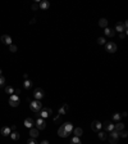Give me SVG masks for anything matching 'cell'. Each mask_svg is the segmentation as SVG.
<instances>
[{"label": "cell", "mask_w": 128, "mask_h": 144, "mask_svg": "<svg viewBox=\"0 0 128 144\" xmlns=\"http://www.w3.org/2000/svg\"><path fill=\"white\" fill-rule=\"evenodd\" d=\"M39 7H40L41 9L46 11V9H49L50 4H49V2H45V0H42V2H40V3H39Z\"/></svg>", "instance_id": "obj_12"}, {"label": "cell", "mask_w": 128, "mask_h": 144, "mask_svg": "<svg viewBox=\"0 0 128 144\" xmlns=\"http://www.w3.org/2000/svg\"><path fill=\"white\" fill-rule=\"evenodd\" d=\"M35 22H36V20H35V18H32V20H31V22H30V23H31V25H33V23H35Z\"/></svg>", "instance_id": "obj_36"}, {"label": "cell", "mask_w": 128, "mask_h": 144, "mask_svg": "<svg viewBox=\"0 0 128 144\" xmlns=\"http://www.w3.org/2000/svg\"><path fill=\"white\" fill-rule=\"evenodd\" d=\"M101 127H102V125H101L99 121H92V123H91V129H92L94 131L99 132V131H101Z\"/></svg>", "instance_id": "obj_8"}, {"label": "cell", "mask_w": 128, "mask_h": 144, "mask_svg": "<svg viewBox=\"0 0 128 144\" xmlns=\"http://www.w3.org/2000/svg\"><path fill=\"white\" fill-rule=\"evenodd\" d=\"M72 130H73V125H72L71 122H65V123H63V125L59 127V130H58V135L62 136V138H67V136L71 134Z\"/></svg>", "instance_id": "obj_1"}, {"label": "cell", "mask_w": 128, "mask_h": 144, "mask_svg": "<svg viewBox=\"0 0 128 144\" xmlns=\"http://www.w3.org/2000/svg\"><path fill=\"white\" fill-rule=\"evenodd\" d=\"M73 134H74V136L79 138V136L83 134V130H82L81 127H76V129H73Z\"/></svg>", "instance_id": "obj_17"}, {"label": "cell", "mask_w": 128, "mask_h": 144, "mask_svg": "<svg viewBox=\"0 0 128 144\" xmlns=\"http://www.w3.org/2000/svg\"><path fill=\"white\" fill-rule=\"evenodd\" d=\"M44 95H45V94H44V90H42V89H36L35 93H33V97H35L36 100H40L41 98H44Z\"/></svg>", "instance_id": "obj_9"}, {"label": "cell", "mask_w": 128, "mask_h": 144, "mask_svg": "<svg viewBox=\"0 0 128 144\" xmlns=\"http://www.w3.org/2000/svg\"><path fill=\"white\" fill-rule=\"evenodd\" d=\"M14 91H16V90H14V88H12V86H7V88H5V93L9 94V95L14 94Z\"/></svg>", "instance_id": "obj_22"}, {"label": "cell", "mask_w": 128, "mask_h": 144, "mask_svg": "<svg viewBox=\"0 0 128 144\" xmlns=\"http://www.w3.org/2000/svg\"><path fill=\"white\" fill-rule=\"evenodd\" d=\"M16 129H17V126H16V125H12V127H10V130H13V131H16Z\"/></svg>", "instance_id": "obj_35"}, {"label": "cell", "mask_w": 128, "mask_h": 144, "mask_svg": "<svg viewBox=\"0 0 128 144\" xmlns=\"http://www.w3.org/2000/svg\"><path fill=\"white\" fill-rule=\"evenodd\" d=\"M30 108H31V111H32V112L39 113V112L42 109V104L40 103V100H33V102H31V103H30Z\"/></svg>", "instance_id": "obj_2"}, {"label": "cell", "mask_w": 128, "mask_h": 144, "mask_svg": "<svg viewBox=\"0 0 128 144\" xmlns=\"http://www.w3.org/2000/svg\"><path fill=\"white\" fill-rule=\"evenodd\" d=\"M40 144H49V141H48V140H44V141H41Z\"/></svg>", "instance_id": "obj_37"}, {"label": "cell", "mask_w": 128, "mask_h": 144, "mask_svg": "<svg viewBox=\"0 0 128 144\" xmlns=\"http://www.w3.org/2000/svg\"><path fill=\"white\" fill-rule=\"evenodd\" d=\"M97 43H99L100 45H102V44H105V39H104V37H99V39H97Z\"/></svg>", "instance_id": "obj_30"}, {"label": "cell", "mask_w": 128, "mask_h": 144, "mask_svg": "<svg viewBox=\"0 0 128 144\" xmlns=\"http://www.w3.org/2000/svg\"><path fill=\"white\" fill-rule=\"evenodd\" d=\"M36 129H39V130H44L45 127H46V123H45V120L44 118H41V117H39L37 118V121H36Z\"/></svg>", "instance_id": "obj_6"}, {"label": "cell", "mask_w": 128, "mask_h": 144, "mask_svg": "<svg viewBox=\"0 0 128 144\" xmlns=\"http://www.w3.org/2000/svg\"><path fill=\"white\" fill-rule=\"evenodd\" d=\"M37 8H39V3H35V4L32 5V9H33V11H36Z\"/></svg>", "instance_id": "obj_34"}, {"label": "cell", "mask_w": 128, "mask_h": 144, "mask_svg": "<svg viewBox=\"0 0 128 144\" xmlns=\"http://www.w3.org/2000/svg\"><path fill=\"white\" fill-rule=\"evenodd\" d=\"M118 139H119L118 132H117L115 130L110 131V135H109V140H110V143H111V144H117V143H118Z\"/></svg>", "instance_id": "obj_5"}, {"label": "cell", "mask_w": 128, "mask_h": 144, "mask_svg": "<svg viewBox=\"0 0 128 144\" xmlns=\"http://www.w3.org/2000/svg\"><path fill=\"white\" fill-rule=\"evenodd\" d=\"M9 49H10V52H12V53H16L18 48H17L16 45H13V44H12V45H9Z\"/></svg>", "instance_id": "obj_29"}, {"label": "cell", "mask_w": 128, "mask_h": 144, "mask_svg": "<svg viewBox=\"0 0 128 144\" xmlns=\"http://www.w3.org/2000/svg\"><path fill=\"white\" fill-rule=\"evenodd\" d=\"M104 127H105V130H106V131H113V130H114V125H113V123H110L109 121H106V122L104 123Z\"/></svg>", "instance_id": "obj_16"}, {"label": "cell", "mask_w": 128, "mask_h": 144, "mask_svg": "<svg viewBox=\"0 0 128 144\" xmlns=\"http://www.w3.org/2000/svg\"><path fill=\"white\" fill-rule=\"evenodd\" d=\"M127 27H128V22H127V21H125L124 23L118 22V23L115 25V31H119V34H122V32H127Z\"/></svg>", "instance_id": "obj_4"}, {"label": "cell", "mask_w": 128, "mask_h": 144, "mask_svg": "<svg viewBox=\"0 0 128 144\" xmlns=\"http://www.w3.org/2000/svg\"><path fill=\"white\" fill-rule=\"evenodd\" d=\"M114 130H115L117 132H120L122 130H124V123H122V122L119 121L117 125H114Z\"/></svg>", "instance_id": "obj_13"}, {"label": "cell", "mask_w": 128, "mask_h": 144, "mask_svg": "<svg viewBox=\"0 0 128 144\" xmlns=\"http://www.w3.org/2000/svg\"><path fill=\"white\" fill-rule=\"evenodd\" d=\"M25 126L28 127V129H31V127L33 126V120H32V118H26V120H25Z\"/></svg>", "instance_id": "obj_19"}, {"label": "cell", "mask_w": 128, "mask_h": 144, "mask_svg": "<svg viewBox=\"0 0 128 144\" xmlns=\"http://www.w3.org/2000/svg\"><path fill=\"white\" fill-rule=\"evenodd\" d=\"M118 135H119V136H122V138H127V135H128V132H127L125 130H122L120 132H118Z\"/></svg>", "instance_id": "obj_28"}, {"label": "cell", "mask_w": 128, "mask_h": 144, "mask_svg": "<svg viewBox=\"0 0 128 144\" xmlns=\"http://www.w3.org/2000/svg\"><path fill=\"white\" fill-rule=\"evenodd\" d=\"M51 112H53L51 108H44V109L40 111V116H41V118H46L51 114Z\"/></svg>", "instance_id": "obj_7"}, {"label": "cell", "mask_w": 128, "mask_h": 144, "mask_svg": "<svg viewBox=\"0 0 128 144\" xmlns=\"http://www.w3.org/2000/svg\"><path fill=\"white\" fill-rule=\"evenodd\" d=\"M120 117H122V116H120V113H115V114L113 116V120H114V121H117V122H119V121H120Z\"/></svg>", "instance_id": "obj_27"}, {"label": "cell", "mask_w": 128, "mask_h": 144, "mask_svg": "<svg viewBox=\"0 0 128 144\" xmlns=\"http://www.w3.org/2000/svg\"><path fill=\"white\" fill-rule=\"evenodd\" d=\"M9 104L12 107H18L19 105V97H18V94H12L9 97Z\"/></svg>", "instance_id": "obj_3"}, {"label": "cell", "mask_w": 128, "mask_h": 144, "mask_svg": "<svg viewBox=\"0 0 128 144\" xmlns=\"http://www.w3.org/2000/svg\"><path fill=\"white\" fill-rule=\"evenodd\" d=\"M31 85H32V82H31L30 80H25V82H23V86H25L26 89H30V88H31Z\"/></svg>", "instance_id": "obj_26"}, {"label": "cell", "mask_w": 128, "mask_h": 144, "mask_svg": "<svg viewBox=\"0 0 128 144\" xmlns=\"http://www.w3.org/2000/svg\"><path fill=\"white\" fill-rule=\"evenodd\" d=\"M99 26L102 27V28H106V26H108V21H106L105 18H101V20L99 21Z\"/></svg>", "instance_id": "obj_21"}, {"label": "cell", "mask_w": 128, "mask_h": 144, "mask_svg": "<svg viewBox=\"0 0 128 144\" xmlns=\"http://www.w3.org/2000/svg\"><path fill=\"white\" fill-rule=\"evenodd\" d=\"M71 144H82V143H81L79 138H77V136H73V138L71 139Z\"/></svg>", "instance_id": "obj_23"}, {"label": "cell", "mask_w": 128, "mask_h": 144, "mask_svg": "<svg viewBox=\"0 0 128 144\" xmlns=\"http://www.w3.org/2000/svg\"><path fill=\"white\" fill-rule=\"evenodd\" d=\"M68 109H69V105H68V104H64L62 108H59V113H60V114H65V113L68 112Z\"/></svg>", "instance_id": "obj_20"}, {"label": "cell", "mask_w": 128, "mask_h": 144, "mask_svg": "<svg viewBox=\"0 0 128 144\" xmlns=\"http://www.w3.org/2000/svg\"><path fill=\"white\" fill-rule=\"evenodd\" d=\"M27 144H37V143L35 141V139H33V138H31V139H28V141H27Z\"/></svg>", "instance_id": "obj_32"}, {"label": "cell", "mask_w": 128, "mask_h": 144, "mask_svg": "<svg viewBox=\"0 0 128 144\" xmlns=\"http://www.w3.org/2000/svg\"><path fill=\"white\" fill-rule=\"evenodd\" d=\"M125 36H127V32H122V34H119V37H120V39H124Z\"/></svg>", "instance_id": "obj_33"}, {"label": "cell", "mask_w": 128, "mask_h": 144, "mask_svg": "<svg viewBox=\"0 0 128 144\" xmlns=\"http://www.w3.org/2000/svg\"><path fill=\"white\" fill-rule=\"evenodd\" d=\"M0 40H2V43L5 44V45H12V37L9 35H3Z\"/></svg>", "instance_id": "obj_10"}, {"label": "cell", "mask_w": 128, "mask_h": 144, "mask_svg": "<svg viewBox=\"0 0 128 144\" xmlns=\"http://www.w3.org/2000/svg\"><path fill=\"white\" fill-rule=\"evenodd\" d=\"M99 138H100L101 140H106V139H108V135H106V132H104V131H99Z\"/></svg>", "instance_id": "obj_25"}, {"label": "cell", "mask_w": 128, "mask_h": 144, "mask_svg": "<svg viewBox=\"0 0 128 144\" xmlns=\"http://www.w3.org/2000/svg\"><path fill=\"white\" fill-rule=\"evenodd\" d=\"M0 76H2V70H0Z\"/></svg>", "instance_id": "obj_38"}, {"label": "cell", "mask_w": 128, "mask_h": 144, "mask_svg": "<svg viewBox=\"0 0 128 144\" xmlns=\"http://www.w3.org/2000/svg\"><path fill=\"white\" fill-rule=\"evenodd\" d=\"M4 84H5V79L3 76H0V86H3Z\"/></svg>", "instance_id": "obj_31"}, {"label": "cell", "mask_w": 128, "mask_h": 144, "mask_svg": "<svg viewBox=\"0 0 128 144\" xmlns=\"http://www.w3.org/2000/svg\"><path fill=\"white\" fill-rule=\"evenodd\" d=\"M10 138H12L13 140H18V139H19V134H18L17 131H13V132H10Z\"/></svg>", "instance_id": "obj_24"}, {"label": "cell", "mask_w": 128, "mask_h": 144, "mask_svg": "<svg viewBox=\"0 0 128 144\" xmlns=\"http://www.w3.org/2000/svg\"><path fill=\"white\" fill-rule=\"evenodd\" d=\"M106 50H108L109 53H115V52H117V45H115L114 43H108V44H106Z\"/></svg>", "instance_id": "obj_11"}, {"label": "cell", "mask_w": 128, "mask_h": 144, "mask_svg": "<svg viewBox=\"0 0 128 144\" xmlns=\"http://www.w3.org/2000/svg\"><path fill=\"white\" fill-rule=\"evenodd\" d=\"M10 132H12L10 127H8V126H4V127H2V134H3L4 136H8V135H10Z\"/></svg>", "instance_id": "obj_14"}, {"label": "cell", "mask_w": 128, "mask_h": 144, "mask_svg": "<svg viewBox=\"0 0 128 144\" xmlns=\"http://www.w3.org/2000/svg\"><path fill=\"white\" fill-rule=\"evenodd\" d=\"M30 135H31V138H37L39 136V129H33V127H31L30 129Z\"/></svg>", "instance_id": "obj_15"}, {"label": "cell", "mask_w": 128, "mask_h": 144, "mask_svg": "<svg viewBox=\"0 0 128 144\" xmlns=\"http://www.w3.org/2000/svg\"><path fill=\"white\" fill-rule=\"evenodd\" d=\"M104 32H105V35H106V36H109V37H113V36L115 35V31H114V30H111V28H108V27L105 28V31H104Z\"/></svg>", "instance_id": "obj_18"}]
</instances>
